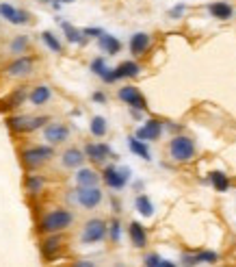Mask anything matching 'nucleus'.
<instances>
[{"mask_svg": "<svg viewBox=\"0 0 236 267\" xmlns=\"http://www.w3.org/2000/svg\"><path fill=\"white\" fill-rule=\"evenodd\" d=\"M74 224V213L67 209H52L48 211L42 220H39V230L46 235H54V233H63Z\"/></svg>", "mask_w": 236, "mask_h": 267, "instance_id": "1", "label": "nucleus"}, {"mask_svg": "<svg viewBox=\"0 0 236 267\" xmlns=\"http://www.w3.org/2000/svg\"><path fill=\"white\" fill-rule=\"evenodd\" d=\"M195 152H198L195 141L191 139V137H186V135H175L173 139L169 141V156H171V161H175V163L193 161Z\"/></svg>", "mask_w": 236, "mask_h": 267, "instance_id": "2", "label": "nucleus"}, {"mask_svg": "<svg viewBox=\"0 0 236 267\" xmlns=\"http://www.w3.org/2000/svg\"><path fill=\"white\" fill-rule=\"evenodd\" d=\"M54 156L52 146H33V148H26L22 152V163L28 172H35L39 170L44 163H48Z\"/></svg>", "mask_w": 236, "mask_h": 267, "instance_id": "3", "label": "nucleus"}, {"mask_svg": "<svg viewBox=\"0 0 236 267\" xmlns=\"http://www.w3.org/2000/svg\"><path fill=\"white\" fill-rule=\"evenodd\" d=\"M46 122H50L46 115H39V117H31V115H11L7 120V126L11 128L13 133H33L37 128L46 126Z\"/></svg>", "mask_w": 236, "mask_h": 267, "instance_id": "4", "label": "nucleus"}, {"mask_svg": "<svg viewBox=\"0 0 236 267\" xmlns=\"http://www.w3.org/2000/svg\"><path fill=\"white\" fill-rule=\"evenodd\" d=\"M102 191L97 189V187H78V189L74 191V195L70 193V200H74L76 204H81L83 209L91 211V209H97L102 202Z\"/></svg>", "mask_w": 236, "mask_h": 267, "instance_id": "5", "label": "nucleus"}, {"mask_svg": "<svg viewBox=\"0 0 236 267\" xmlns=\"http://www.w3.org/2000/svg\"><path fill=\"white\" fill-rule=\"evenodd\" d=\"M106 235H109V226H106L104 220H89L85 226H83V233H81V241L91 245V243H100L106 239Z\"/></svg>", "mask_w": 236, "mask_h": 267, "instance_id": "6", "label": "nucleus"}, {"mask_svg": "<svg viewBox=\"0 0 236 267\" xmlns=\"http://www.w3.org/2000/svg\"><path fill=\"white\" fill-rule=\"evenodd\" d=\"M102 181L106 183V187H111V189H124L130 181V167H104L102 172Z\"/></svg>", "mask_w": 236, "mask_h": 267, "instance_id": "7", "label": "nucleus"}, {"mask_svg": "<svg viewBox=\"0 0 236 267\" xmlns=\"http://www.w3.org/2000/svg\"><path fill=\"white\" fill-rule=\"evenodd\" d=\"M117 98H120L124 104H128L130 109H134V111H145V109H147V102H145L143 94H141L134 85H124V87H120Z\"/></svg>", "mask_w": 236, "mask_h": 267, "instance_id": "8", "label": "nucleus"}, {"mask_svg": "<svg viewBox=\"0 0 236 267\" xmlns=\"http://www.w3.org/2000/svg\"><path fill=\"white\" fill-rule=\"evenodd\" d=\"M33 57H24V55H19L13 63H9L7 65V70L5 74L7 76H11V78H22V76H28L33 72Z\"/></svg>", "mask_w": 236, "mask_h": 267, "instance_id": "9", "label": "nucleus"}, {"mask_svg": "<svg viewBox=\"0 0 236 267\" xmlns=\"http://www.w3.org/2000/svg\"><path fill=\"white\" fill-rule=\"evenodd\" d=\"M44 139L48 144H54V146L63 144V141L70 139V128H67L65 124H61V122H50L44 128Z\"/></svg>", "mask_w": 236, "mask_h": 267, "instance_id": "10", "label": "nucleus"}, {"mask_svg": "<svg viewBox=\"0 0 236 267\" xmlns=\"http://www.w3.org/2000/svg\"><path fill=\"white\" fill-rule=\"evenodd\" d=\"M161 133H163V122L161 120H147L143 126L136 128L134 137L141 141H156L161 137Z\"/></svg>", "mask_w": 236, "mask_h": 267, "instance_id": "11", "label": "nucleus"}, {"mask_svg": "<svg viewBox=\"0 0 236 267\" xmlns=\"http://www.w3.org/2000/svg\"><path fill=\"white\" fill-rule=\"evenodd\" d=\"M150 46H152V37L147 33H134L130 37V44H128V48H130V52L134 57L145 55L147 50H150Z\"/></svg>", "mask_w": 236, "mask_h": 267, "instance_id": "12", "label": "nucleus"}, {"mask_svg": "<svg viewBox=\"0 0 236 267\" xmlns=\"http://www.w3.org/2000/svg\"><path fill=\"white\" fill-rule=\"evenodd\" d=\"M0 15H3L7 22H11V24H26L28 22V13L19 11V9H15L13 5H9V3H0Z\"/></svg>", "mask_w": 236, "mask_h": 267, "instance_id": "13", "label": "nucleus"}, {"mask_svg": "<svg viewBox=\"0 0 236 267\" xmlns=\"http://www.w3.org/2000/svg\"><path fill=\"white\" fill-rule=\"evenodd\" d=\"M87 159V154L81 152L78 148H67V150L61 154V165L67 167V170H76V167H81Z\"/></svg>", "mask_w": 236, "mask_h": 267, "instance_id": "14", "label": "nucleus"}, {"mask_svg": "<svg viewBox=\"0 0 236 267\" xmlns=\"http://www.w3.org/2000/svg\"><path fill=\"white\" fill-rule=\"evenodd\" d=\"M85 154H87V159H91L93 163H102L111 156V148L106 144H87Z\"/></svg>", "mask_w": 236, "mask_h": 267, "instance_id": "15", "label": "nucleus"}, {"mask_svg": "<svg viewBox=\"0 0 236 267\" xmlns=\"http://www.w3.org/2000/svg\"><path fill=\"white\" fill-rule=\"evenodd\" d=\"M61 248H63V237L58 233L46 237V239L42 241V254L46 256V259H52L54 254L61 252Z\"/></svg>", "mask_w": 236, "mask_h": 267, "instance_id": "16", "label": "nucleus"}, {"mask_svg": "<svg viewBox=\"0 0 236 267\" xmlns=\"http://www.w3.org/2000/svg\"><path fill=\"white\" fill-rule=\"evenodd\" d=\"M50 98H52L50 87L48 85H35L31 89V94H28V102L35 104V106H44V104L50 102Z\"/></svg>", "mask_w": 236, "mask_h": 267, "instance_id": "17", "label": "nucleus"}, {"mask_svg": "<svg viewBox=\"0 0 236 267\" xmlns=\"http://www.w3.org/2000/svg\"><path fill=\"white\" fill-rule=\"evenodd\" d=\"M91 72H93L95 76H100L104 83H115V81H117V78H115V70H111V67L106 65L104 59H100V57L91 61Z\"/></svg>", "mask_w": 236, "mask_h": 267, "instance_id": "18", "label": "nucleus"}, {"mask_svg": "<svg viewBox=\"0 0 236 267\" xmlns=\"http://www.w3.org/2000/svg\"><path fill=\"white\" fill-rule=\"evenodd\" d=\"M97 181H100V176H97V172L91 170V167H81L76 174L78 187H97Z\"/></svg>", "mask_w": 236, "mask_h": 267, "instance_id": "19", "label": "nucleus"}, {"mask_svg": "<svg viewBox=\"0 0 236 267\" xmlns=\"http://www.w3.org/2000/svg\"><path fill=\"white\" fill-rule=\"evenodd\" d=\"M141 74V65L136 61H124L115 67V78L120 81V78H134Z\"/></svg>", "mask_w": 236, "mask_h": 267, "instance_id": "20", "label": "nucleus"}, {"mask_svg": "<svg viewBox=\"0 0 236 267\" xmlns=\"http://www.w3.org/2000/svg\"><path fill=\"white\" fill-rule=\"evenodd\" d=\"M128 235H130V241L136 245V248H145L147 245V233L139 222H130V226H128Z\"/></svg>", "mask_w": 236, "mask_h": 267, "instance_id": "21", "label": "nucleus"}, {"mask_svg": "<svg viewBox=\"0 0 236 267\" xmlns=\"http://www.w3.org/2000/svg\"><path fill=\"white\" fill-rule=\"evenodd\" d=\"M208 13L212 17H217V20H230L234 15V9H232V5L223 3V0H217V3L208 5Z\"/></svg>", "mask_w": 236, "mask_h": 267, "instance_id": "22", "label": "nucleus"}, {"mask_svg": "<svg viewBox=\"0 0 236 267\" xmlns=\"http://www.w3.org/2000/svg\"><path fill=\"white\" fill-rule=\"evenodd\" d=\"M28 94H31V92H26V87L15 89V92L9 96V98L0 100V109H3V111H7V109H13V106H17V104H22L26 98H28Z\"/></svg>", "mask_w": 236, "mask_h": 267, "instance_id": "23", "label": "nucleus"}, {"mask_svg": "<svg viewBox=\"0 0 236 267\" xmlns=\"http://www.w3.org/2000/svg\"><path fill=\"white\" fill-rule=\"evenodd\" d=\"M100 48L106 52V55H117L122 50V42L117 39L115 35H109V33H102L100 35Z\"/></svg>", "mask_w": 236, "mask_h": 267, "instance_id": "24", "label": "nucleus"}, {"mask_svg": "<svg viewBox=\"0 0 236 267\" xmlns=\"http://www.w3.org/2000/svg\"><path fill=\"white\" fill-rule=\"evenodd\" d=\"M210 183H212V187H214V191H228L230 189V178H228V174H223V172H210Z\"/></svg>", "mask_w": 236, "mask_h": 267, "instance_id": "25", "label": "nucleus"}, {"mask_svg": "<svg viewBox=\"0 0 236 267\" xmlns=\"http://www.w3.org/2000/svg\"><path fill=\"white\" fill-rule=\"evenodd\" d=\"M134 206H136V211H139L143 217H152L154 215V204L152 200L147 195H136V200H134Z\"/></svg>", "mask_w": 236, "mask_h": 267, "instance_id": "26", "label": "nucleus"}, {"mask_svg": "<svg viewBox=\"0 0 236 267\" xmlns=\"http://www.w3.org/2000/svg\"><path fill=\"white\" fill-rule=\"evenodd\" d=\"M128 146H130V150H132L136 156H141V159H145V161L152 159V156H150V150H147V146H145V141L136 139V137H130V139H128Z\"/></svg>", "mask_w": 236, "mask_h": 267, "instance_id": "27", "label": "nucleus"}, {"mask_svg": "<svg viewBox=\"0 0 236 267\" xmlns=\"http://www.w3.org/2000/svg\"><path fill=\"white\" fill-rule=\"evenodd\" d=\"M44 185H46V178L42 174H28V178H26V191L28 193H39L44 189Z\"/></svg>", "mask_w": 236, "mask_h": 267, "instance_id": "28", "label": "nucleus"}, {"mask_svg": "<svg viewBox=\"0 0 236 267\" xmlns=\"http://www.w3.org/2000/svg\"><path fill=\"white\" fill-rule=\"evenodd\" d=\"M63 31H65V37H67V42H72V44H83L85 42V33L83 31H78L76 26H72L70 22H63Z\"/></svg>", "mask_w": 236, "mask_h": 267, "instance_id": "29", "label": "nucleus"}, {"mask_svg": "<svg viewBox=\"0 0 236 267\" xmlns=\"http://www.w3.org/2000/svg\"><path fill=\"white\" fill-rule=\"evenodd\" d=\"M89 131H91L93 137H104L106 135V120L102 115H95L89 124Z\"/></svg>", "mask_w": 236, "mask_h": 267, "instance_id": "30", "label": "nucleus"}, {"mask_svg": "<svg viewBox=\"0 0 236 267\" xmlns=\"http://www.w3.org/2000/svg\"><path fill=\"white\" fill-rule=\"evenodd\" d=\"M42 42L48 46V50H52V52H63V46H61V42L50 33V31H44L42 33Z\"/></svg>", "mask_w": 236, "mask_h": 267, "instance_id": "31", "label": "nucleus"}, {"mask_svg": "<svg viewBox=\"0 0 236 267\" xmlns=\"http://www.w3.org/2000/svg\"><path fill=\"white\" fill-rule=\"evenodd\" d=\"M26 48H28V37L26 35H17L11 44H9V50H11L13 55H22L26 52Z\"/></svg>", "mask_w": 236, "mask_h": 267, "instance_id": "32", "label": "nucleus"}, {"mask_svg": "<svg viewBox=\"0 0 236 267\" xmlns=\"http://www.w3.org/2000/svg\"><path fill=\"white\" fill-rule=\"evenodd\" d=\"M198 254V265L200 263H217L219 261V254L212 252V250H202V252H195Z\"/></svg>", "mask_w": 236, "mask_h": 267, "instance_id": "33", "label": "nucleus"}, {"mask_svg": "<svg viewBox=\"0 0 236 267\" xmlns=\"http://www.w3.org/2000/svg\"><path fill=\"white\" fill-rule=\"evenodd\" d=\"M109 235H111V239H113L115 243L122 239V224L117 222V220H113V222L109 224Z\"/></svg>", "mask_w": 236, "mask_h": 267, "instance_id": "34", "label": "nucleus"}, {"mask_svg": "<svg viewBox=\"0 0 236 267\" xmlns=\"http://www.w3.org/2000/svg\"><path fill=\"white\" fill-rule=\"evenodd\" d=\"M143 265L145 267H163V259H161V256L159 254H147L145 256V259H143Z\"/></svg>", "mask_w": 236, "mask_h": 267, "instance_id": "35", "label": "nucleus"}, {"mask_svg": "<svg viewBox=\"0 0 236 267\" xmlns=\"http://www.w3.org/2000/svg\"><path fill=\"white\" fill-rule=\"evenodd\" d=\"M180 261H182V267H193V265H198V254L184 252V254L180 256Z\"/></svg>", "mask_w": 236, "mask_h": 267, "instance_id": "36", "label": "nucleus"}, {"mask_svg": "<svg viewBox=\"0 0 236 267\" xmlns=\"http://www.w3.org/2000/svg\"><path fill=\"white\" fill-rule=\"evenodd\" d=\"M184 9H186L184 5H175V7L171 9V11H169V17H173V20H178V17H180V15L184 13Z\"/></svg>", "mask_w": 236, "mask_h": 267, "instance_id": "37", "label": "nucleus"}, {"mask_svg": "<svg viewBox=\"0 0 236 267\" xmlns=\"http://www.w3.org/2000/svg\"><path fill=\"white\" fill-rule=\"evenodd\" d=\"M85 37H100L104 31H102V28H85Z\"/></svg>", "mask_w": 236, "mask_h": 267, "instance_id": "38", "label": "nucleus"}, {"mask_svg": "<svg viewBox=\"0 0 236 267\" xmlns=\"http://www.w3.org/2000/svg\"><path fill=\"white\" fill-rule=\"evenodd\" d=\"M70 267H95V263H93V261H85V259H83V261H76V263H72Z\"/></svg>", "mask_w": 236, "mask_h": 267, "instance_id": "39", "label": "nucleus"}, {"mask_svg": "<svg viewBox=\"0 0 236 267\" xmlns=\"http://www.w3.org/2000/svg\"><path fill=\"white\" fill-rule=\"evenodd\" d=\"M93 100H95V102H106V96H104L102 92H95V94H93Z\"/></svg>", "mask_w": 236, "mask_h": 267, "instance_id": "40", "label": "nucleus"}, {"mask_svg": "<svg viewBox=\"0 0 236 267\" xmlns=\"http://www.w3.org/2000/svg\"><path fill=\"white\" fill-rule=\"evenodd\" d=\"M163 267H178V265H175L173 261H165V259H163Z\"/></svg>", "mask_w": 236, "mask_h": 267, "instance_id": "41", "label": "nucleus"}, {"mask_svg": "<svg viewBox=\"0 0 236 267\" xmlns=\"http://www.w3.org/2000/svg\"><path fill=\"white\" fill-rule=\"evenodd\" d=\"M46 3H50V0H46ZM61 3H72V0H61Z\"/></svg>", "mask_w": 236, "mask_h": 267, "instance_id": "42", "label": "nucleus"}]
</instances>
